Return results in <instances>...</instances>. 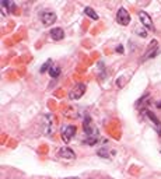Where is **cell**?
<instances>
[{
    "label": "cell",
    "mask_w": 161,
    "mask_h": 179,
    "mask_svg": "<svg viewBox=\"0 0 161 179\" xmlns=\"http://www.w3.org/2000/svg\"><path fill=\"white\" fill-rule=\"evenodd\" d=\"M67 179H79V178H67Z\"/></svg>",
    "instance_id": "21"
},
{
    "label": "cell",
    "mask_w": 161,
    "mask_h": 179,
    "mask_svg": "<svg viewBox=\"0 0 161 179\" xmlns=\"http://www.w3.org/2000/svg\"><path fill=\"white\" fill-rule=\"evenodd\" d=\"M157 53H158V44H157V41H151V44L149 45V49L146 51V53H144V56H143V60H147V59L154 58Z\"/></svg>",
    "instance_id": "8"
},
{
    "label": "cell",
    "mask_w": 161,
    "mask_h": 179,
    "mask_svg": "<svg viewBox=\"0 0 161 179\" xmlns=\"http://www.w3.org/2000/svg\"><path fill=\"white\" fill-rule=\"evenodd\" d=\"M157 108H161V101H158L157 102Z\"/></svg>",
    "instance_id": "20"
},
{
    "label": "cell",
    "mask_w": 161,
    "mask_h": 179,
    "mask_svg": "<svg viewBox=\"0 0 161 179\" xmlns=\"http://www.w3.org/2000/svg\"><path fill=\"white\" fill-rule=\"evenodd\" d=\"M97 141H98V137H94V136H88V137L86 139L83 143H84V144H88V146H94Z\"/></svg>",
    "instance_id": "15"
},
{
    "label": "cell",
    "mask_w": 161,
    "mask_h": 179,
    "mask_svg": "<svg viewBox=\"0 0 161 179\" xmlns=\"http://www.w3.org/2000/svg\"><path fill=\"white\" fill-rule=\"evenodd\" d=\"M139 35L140 37H147V31H144V30H139Z\"/></svg>",
    "instance_id": "18"
},
{
    "label": "cell",
    "mask_w": 161,
    "mask_h": 179,
    "mask_svg": "<svg viewBox=\"0 0 161 179\" xmlns=\"http://www.w3.org/2000/svg\"><path fill=\"white\" fill-rule=\"evenodd\" d=\"M49 74H51L52 79H58L59 74H60V69L58 67V66H51V69H49Z\"/></svg>",
    "instance_id": "14"
},
{
    "label": "cell",
    "mask_w": 161,
    "mask_h": 179,
    "mask_svg": "<svg viewBox=\"0 0 161 179\" xmlns=\"http://www.w3.org/2000/svg\"><path fill=\"white\" fill-rule=\"evenodd\" d=\"M58 158L60 160H66V161H73L76 158V153L69 147H62L58 151Z\"/></svg>",
    "instance_id": "5"
},
{
    "label": "cell",
    "mask_w": 161,
    "mask_h": 179,
    "mask_svg": "<svg viewBox=\"0 0 161 179\" xmlns=\"http://www.w3.org/2000/svg\"><path fill=\"white\" fill-rule=\"evenodd\" d=\"M51 37L55 41H62L65 38V31H63L62 28H53L52 31H51Z\"/></svg>",
    "instance_id": "12"
},
{
    "label": "cell",
    "mask_w": 161,
    "mask_h": 179,
    "mask_svg": "<svg viewBox=\"0 0 161 179\" xmlns=\"http://www.w3.org/2000/svg\"><path fill=\"white\" fill-rule=\"evenodd\" d=\"M83 129H84V132H86L87 136L98 137V130L94 128V125H93V122H91L90 116H86V119H84V122H83Z\"/></svg>",
    "instance_id": "3"
},
{
    "label": "cell",
    "mask_w": 161,
    "mask_h": 179,
    "mask_svg": "<svg viewBox=\"0 0 161 179\" xmlns=\"http://www.w3.org/2000/svg\"><path fill=\"white\" fill-rule=\"evenodd\" d=\"M51 65H52V60H51V59H49V60H46V62L42 65V67H41V73H44V72H46V70L51 69V67H49Z\"/></svg>",
    "instance_id": "17"
},
{
    "label": "cell",
    "mask_w": 161,
    "mask_h": 179,
    "mask_svg": "<svg viewBox=\"0 0 161 179\" xmlns=\"http://www.w3.org/2000/svg\"><path fill=\"white\" fill-rule=\"evenodd\" d=\"M62 139L65 143H70V140L74 137V134H76V128L74 126H72V125H67V126H63L62 129Z\"/></svg>",
    "instance_id": "4"
},
{
    "label": "cell",
    "mask_w": 161,
    "mask_h": 179,
    "mask_svg": "<svg viewBox=\"0 0 161 179\" xmlns=\"http://www.w3.org/2000/svg\"><path fill=\"white\" fill-rule=\"evenodd\" d=\"M2 6L3 7H9V11H14L16 10V4L13 2H2Z\"/></svg>",
    "instance_id": "16"
},
{
    "label": "cell",
    "mask_w": 161,
    "mask_h": 179,
    "mask_svg": "<svg viewBox=\"0 0 161 179\" xmlns=\"http://www.w3.org/2000/svg\"><path fill=\"white\" fill-rule=\"evenodd\" d=\"M86 93V84L83 83H77L73 88L69 91V100L72 101H76V100H80L81 97L84 95Z\"/></svg>",
    "instance_id": "2"
},
{
    "label": "cell",
    "mask_w": 161,
    "mask_h": 179,
    "mask_svg": "<svg viewBox=\"0 0 161 179\" xmlns=\"http://www.w3.org/2000/svg\"><path fill=\"white\" fill-rule=\"evenodd\" d=\"M116 21H118L121 25H128L130 23V16H129V11L126 9H119L118 14H116Z\"/></svg>",
    "instance_id": "7"
},
{
    "label": "cell",
    "mask_w": 161,
    "mask_h": 179,
    "mask_svg": "<svg viewBox=\"0 0 161 179\" xmlns=\"http://www.w3.org/2000/svg\"><path fill=\"white\" fill-rule=\"evenodd\" d=\"M39 18H41L42 24L45 25V27H48V25H52L56 21V14L53 11H42L39 14Z\"/></svg>",
    "instance_id": "6"
},
{
    "label": "cell",
    "mask_w": 161,
    "mask_h": 179,
    "mask_svg": "<svg viewBox=\"0 0 161 179\" xmlns=\"http://www.w3.org/2000/svg\"><path fill=\"white\" fill-rule=\"evenodd\" d=\"M84 13L87 14V16L91 18V20H94V21H95V20H98V14L95 13V11L93 10L91 7H86V9H84Z\"/></svg>",
    "instance_id": "13"
},
{
    "label": "cell",
    "mask_w": 161,
    "mask_h": 179,
    "mask_svg": "<svg viewBox=\"0 0 161 179\" xmlns=\"http://www.w3.org/2000/svg\"><path fill=\"white\" fill-rule=\"evenodd\" d=\"M56 130V123H55V116L51 114L44 116V123H42V132L44 136L46 137H52Z\"/></svg>",
    "instance_id": "1"
},
{
    "label": "cell",
    "mask_w": 161,
    "mask_h": 179,
    "mask_svg": "<svg viewBox=\"0 0 161 179\" xmlns=\"http://www.w3.org/2000/svg\"><path fill=\"white\" fill-rule=\"evenodd\" d=\"M143 114L146 115V116L149 118V119H150L151 123H153V126H154L156 129H157V132L161 134V122H160V119H158V118L156 116V115H154L153 112H151V111H149V109L143 111Z\"/></svg>",
    "instance_id": "9"
},
{
    "label": "cell",
    "mask_w": 161,
    "mask_h": 179,
    "mask_svg": "<svg viewBox=\"0 0 161 179\" xmlns=\"http://www.w3.org/2000/svg\"><path fill=\"white\" fill-rule=\"evenodd\" d=\"M139 18H140V23L143 24V27L146 28H153V21H151L150 16L146 13V11H139Z\"/></svg>",
    "instance_id": "10"
},
{
    "label": "cell",
    "mask_w": 161,
    "mask_h": 179,
    "mask_svg": "<svg viewBox=\"0 0 161 179\" xmlns=\"http://www.w3.org/2000/svg\"><path fill=\"white\" fill-rule=\"evenodd\" d=\"M116 51H118V52H123V48H122V46H118V48H116Z\"/></svg>",
    "instance_id": "19"
},
{
    "label": "cell",
    "mask_w": 161,
    "mask_h": 179,
    "mask_svg": "<svg viewBox=\"0 0 161 179\" xmlns=\"http://www.w3.org/2000/svg\"><path fill=\"white\" fill-rule=\"evenodd\" d=\"M97 154L100 155V157H102V158H112L114 155L116 154L115 150H109L108 147H102L101 150H98Z\"/></svg>",
    "instance_id": "11"
}]
</instances>
